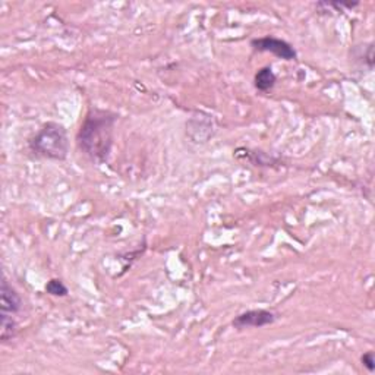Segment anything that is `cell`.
<instances>
[{
    "mask_svg": "<svg viewBox=\"0 0 375 375\" xmlns=\"http://www.w3.org/2000/svg\"><path fill=\"white\" fill-rule=\"evenodd\" d=\"M117 115L109 110L91 109L78 132V145L95 163H105L113 145Z\"/></svg>",
    "mask_w": 375,
    "mask_h": 375,
    "instance_id": "cell-1",
    "label": "cell"
},
{
    "mask_svg": "<svg viewBox=\"0 0 375 375\" xmlns=\"http://www.w3.org/2000/svg\"><path fill=\"white\" fill-rule=\"evenodd\" d=\"M31 152L47 160H65L69 152L68 132L63 125L56 122H48L30 141Z\"/></svg>",
    "mask_w": 375,
    "mask_h": 375,
    "instance_id": "cell-2",
    "label": "cell"
},
{
    "mask_svg": "<svg viewBox=\"0 0 375 375\" xmlns=\"http://www.w3.org/2000/svg\"><path fill=\"white\" fill-rule=\"evenodd\" d=\"M251 46L258 50V52H268L274 56H278L283 60H295L296 59V50L292 44L285 40L276 37H263L255 38L251 41Z\"/></svg>",
    "mask_w": 375,
    "mask_h": 375,
    "instance_id": "cell-3",
    "label": "cell"
},
{
    "mask_svg": "<svg viewBox=\"0 0 375 375\" xmlns=\"http://www.w3.org/2000/svg\"><path fill=\"white\" fill-rule=\"evenodd\" d=\"M278 319V314L273 312V311H267V310H254V311H246L241 315H238L233 319V327L238 330H243V329H249V327H265L273 324L274 321Z\"/></svg>",
    "mask_w": 375,
    "mask_h": 375,
    "instance_id": "cell-4",
    "label": "cell"
},
{
    "mask_svg": "<svg viewBox=\"0 0 375 375\" xmlns=\"http://www.w3.org/2000/svg\"><path fill=\"white\" fill-rule=\"evenodd\" d=\"M0 295H2V314L0 317H11L15 318L22 310V299L19 293L12 287V285L8 282L6 278L2 280V289H0Z\"/></svg>",
    "mask_w": 375,
    "mask_h": 375,
    "instance_id": "cell-5",
    "label": "cell"
},
{
    "mask_svg": "<svg viewBox=\"0 0 375 375\" xmlns=\"http://www.w3.org/2000/svg\"><path fill=\"white\" fill-rule=\"evenodd\" d=\"M276 75H274L273 69L265 66L263 69H260L257 73H255V88L260 90V91H268L274 87V84H276Z\"/></svg>",
    "mask_w": 375,
    "mask_h": 375,
    "instance_id": "cell-6",
    "label": "cell"
},
{
    "mask_svg": "<svg viewBox=\"0 0 375 375\" xmlns=\"http://www.w3.org/2000/svg\"><path fill=\"white\" fill-rule=\"evenodd\" d=\"M46 292L48 295H53V296H66L68 295V287L63 285L62 280L59 279H52L50 282H47L46 285Z\"/></svg>",
    "mask_w": 375,
    "mask_h": 375,
    "instance_id": "cell-7",
    "label": "cell"
},
{
    "mask_svg": "<svg viewBox=\"0 0 375 375\" xmlns=\"http://www.w3.org/2000/svg\"><path fill=\"white\" fill-rule=\"evenodd\" d=\"M362 364L364 366L372 372L374 371V364H375V359H374V354L372 352H366L364 356H362Z\"/></svg>",
    "mask_w": 375,
    "mask_h": 375,
    "instance_id": "cell-8",
    "label": "cell"
}]
</instances>
